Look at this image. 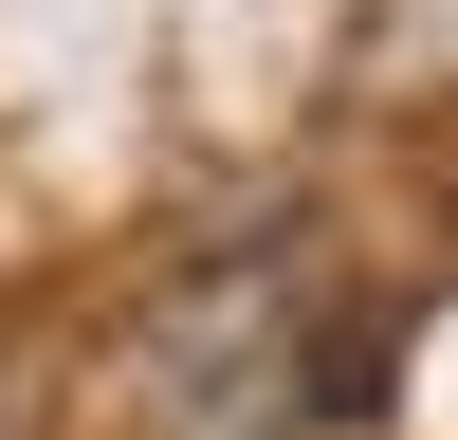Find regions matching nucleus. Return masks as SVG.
Segmentation results:
<instances>
[]
</instances>
